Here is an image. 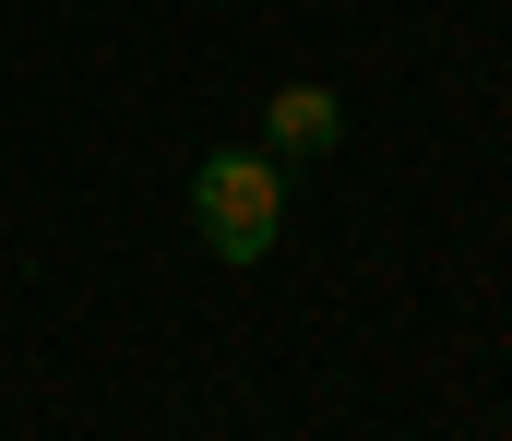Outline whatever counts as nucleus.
<instances>
[{"label":"nucleus","mask_w":512,"mask_h":441,"mask_svg":"<svg viewBox=\"0 0 512 441\" xmlns=\"http://www.w3.org/2000/svg\"><path fill=\"white\" fill-rule=\"evenodd\" d=\"M262 132H274L286 155H334V144H346V108H334L322 84H274V108H262Z\"/></svg>","instance_id":"nucleus-2"},{"label":"nucleus","mask_w":512,"mask_h":441,"mask_svg":"<svg viewBox=\"0 0 512 441\" xmlns=\"http://www.w3.org/2000/svg\"><path fill=\"white\" fill-rule=\"evenodd\" d=\"M191 227L215 239V263H262L286 239V167L262 144H215L191 167Z\"/></svg>","instance_id":"nucleus-1"}]
</instances>
